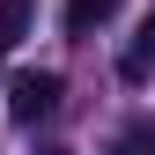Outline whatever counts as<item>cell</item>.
<instances>
[{"mask_svg": "<svg viewBox=\"0 0 155 155\" xmlns=\"http://www.w3.org/2000/svg\"><path fill=\"white\" fill-rule=\"evenodd\" d=\"M118 155H140V140H126V148H118Z\"/></svg>", "mask_w": 155, "mask_h": 155, "instance_id": "obj_5", "label": "cell"}, {"mask_svg": "<svg viewBox=\"0 0 155 155\" xmlns=\"http://www.w3.org/2000/svg\"><path fill=\"white\" fill-rule=\"evenodd\" d=\"M52 155H59V148H52Z\"/></svg>", "mask_w": 155, "mask_h": 155, "instance_id": "obj_7", "label": "cell"}, {"mask_svg": "<svg viewBox=\"0 0 155 155\" xmlns=\"http://www.w3.org/2000/svg\"><path fill=\"white\" fill-rule=\"evenodd\" d=\"M0 59H8V52H0Z\"/></svg>", "mask_w": 155, "mask_h": 155, "instance_id": "obj_6", "label": "cell"}, {"mask_svg": "<svg viewBox=\"0 0 155 155\" xmlns=\"http://www.w3.org/2000/svg\"><path fill=\"white\" fill-rule=\"evenodd\" d=\"M37 30V0H0V52H15Z\"/></svg>", "mask_w": 155, "mask_h": 155, "instance_id": "obj_2", "label": "cell"}, {"mask_svg": "<svg viewBox=\"0 0 155 155\" xmlns=\"http://www.w3.org/2000/svg\"><path fill=\"white\" fill-rule=\"evenodd\" d=\"M59 74H15V81H8V111H15V126H37V118H52V111H59Z\"/></svg>", "mask_w": 155, "mask_h": 155, "instance_id": "obj_1", "label": "cell"}, {"mask_svg": "<svg viewBox=\"0 0 155 155\" xmlns=\"http://www.w3.org/2000/svg\"><path fill=\"white\" fill-rule=\"evenodd\" d=\"M148 67H155V15L140 22V37L126 45V59H118V74H126V81H148Z\"/></svg>", "mask_w": 155, "mask_h": 155, "instance_id": "obj_4", "label": "cell"}, {"mask_svg": "<svg viewBox=\"0 0 155 155\" xmlns=\"http://www.w3.org/2000/svg\"><path fill=\"white\" fill-rule=\"evenodd\" d=\"M118 15V0H67V37H89Z\"/></svg>", "mask_w": 155, "mask_h": 155, "instance_id": "obj_3", "label": "cell"}]
</instances>
